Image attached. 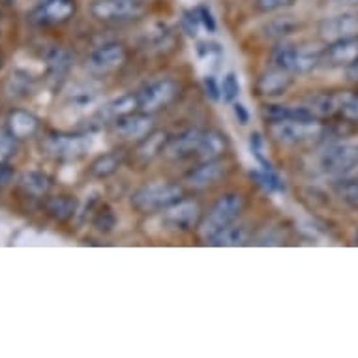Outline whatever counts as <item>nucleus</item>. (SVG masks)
<instances>
[{
  "label": "nucleus",
  "mask_w": 358,
  "mask_h": 358,
  "mask_svg": "<svg viewBox=\"0 0 358 358\" xmlns=\"http://www.w3.org/2000/svg\"><path fill=\"white\" fill-rule=\"evenodd\" d=\"M154 120L148 113H129L124 117L115 120V129L117 134L124 139L129 141H137V139H145V137L152 131Z\"/></svg>",
  "instance_id": "10"
},
{
  "label": "nucleus",
  "mask_w": 358,
  "mask_h": 358,
  "mask_svg": "<svg viewBox=\"0 0 358 358\" xmlns=\"http://www.w3.org/2000/svg\"><path fill=\"white\" fill-rule=\"evenodd\" d=\"M21 188L27 192L32 197H43V195H48L49 188H51V180H49L48 175H43L40 171H29V173H24L21 176Z\"/></svg>",
  "instance_id": "24"
},
{
  "label": "nucleus",
  "mask_w": 358,
  "mask_h": 358,
  "mask_svg": "<svg viewBox=\"0 0 358 358\" xmlns=\"http://www.w3.org/2000/svg\"><path fill=\"white\" fill-rule=\"evenodd\" d=\"M178 92H180V87L173 79H159V81L150 83L148 87L143 88L141 94L137 96L139 109H143L145 113L158 111L162 107L169 106L178 96Z\"/></svg>",
  "instance_id": "8"
},
{
  "label": "nucleus",
  "mask_w": 358,
  "mask_h": 358,
  "mask_svg": "<svg viewBox=\"0 0 358 358\" xmlns=\"http://www.w3.org/2000/svg\"><path fill=\"white\" fill-rule=\"evenodd\" d=\"M347 76L351 79H358V59L351 66H347Z\"/></svg>",
  "instance_id": "42"
},
{
  "label": "nucleus",
  "mask_w": 358,
  "mask_h": 358,
  "mask_svg": "<svg viewBox=\"0 0 358 358\" xmlns=\"http://www.w3.org/2000/svg\"><path fill=\"white\" fill-rule=\"evenodd\" d=\"M38 128H40V120L32 113L23 111V109L10 113V117H8V131L19 141L34 137Z\"/></svg>",
  "instance_id": "17"
},
{
  "label": "nucleus",
  "mask_w": 358,
  "mask_h": 358,
  "mask_svg": "<svg viewBox=\"0 0 358 358\" xmlns=\"http://www.w3.org/2000/svg\"><path fill=\"white\" fill-rule=\"evenodd\" d=\"M17 141L10 131H0V164H8L15 156Z\"/></svg>",
  "instance_id": "31"
},
{
  "label": "nucleus",
  "mask_w": 358,
  "mask_h": 358,
  "mask_svg": "<svg viewBox=\"0 0 358 358\" xmlns=\"http://www.w3.org/2000/svg\"><path fill=\"white\" fill-rule=\"evenodd\" d=\"M223 175H225V165L220 159H208V162H201V165L188 171L186 182L189 188L206 189L217 184Z\"/></svg>",
  "instance_id": "13"
},
{
  "label": "nucleus",
  "mask_w": 358,
  "mask_h": 358,
  "mask_svg": "<svg viewBox=\"0 0 358 358\" xmlns=\"http://www.w3.org/2000/svg\"><path fill=\"white\" fill-rule=\"evenodd\" d=\"M340 113L343 118L351 120V122H358V94H347L343 96V101L340 106Z\"/></svg>",
  "instance_id": "32"
},
{
  "label": "nucleus",
  "mask_w": 358,
  "mask_h": 358,
  "mask_svg": "<svg viewBox=\"0 0 358 358\" xmlns=\"http://www.w3.org/2000/svg\"><path fill=\"white\" fill-rule=\"evenodd\" d=\"M45 208H48V214L51 217L59 220V222H66V220H70L76 214L77 201L70 197V195H59V197L49 199Z\"/></svg>",
  "instance_id": "26"
},
{
  "label": "nucleus",
  "mask_w": 358,
  "mask_h": 358,
  "mask_svg": "<svg viewBox=\"0 0 358 358\" xmlns=\"http://www.w3.org/2000/svg\"><path fill=\"white\" fill-rule=\"evenodd\" d=\"M139 107V98L134 94H124L120 98H115L109 103L101 107L100 117L103 120H117V118L124 117V115H129V113H134Z\"/></svg>",
  "instance_id": "22"
},
{
  "label": "nucleus",
  "mask_w": 358,
  "mask_h": 358,
  "mask_svg": "<svg viewBox=\"0 0 358 358\" xmlns=\"http://www.w3.org/2000/svg\"><path fill=\"white\" fill-rule=\"evenodd\" d=\"M199 27H201V21H199V15H197V12H184L182 29L186 34L197 36V30H199Z\"/></svg>",
  "instance_id": "36"
},
{
  "label": "nucleus",
  "mask_w": 358,
  "mask_h": 358,
  "mask_svg": "<svg viewBox=\"0 0 358 358\" xmlns=\"http://www.w3.org/2000/svg\"><path fill=\"white\" fill-rule=\"evenodd\" d=\"M169 143V136L165 131H158V134H152V136H147L143 139V143L139 145V154H141L145 159H150L154 156H158L165 150Z\"/></svg>",
  "instance_id": "28"
},
{
  "label": "nucleus",
  "mask_w": 358,
  "mask_h": 358,
  "mask_svg": "<svg viewBox=\"0 0 358 358\" xmlns=\"http://www.w3.org/2000/svg\"><path fill=\"white\" fill-rule=\"evenodd\" d=\"M323 60V53L313 48H299V45H282L274 49L272 53V62L276 68L289 71L291 76H302L315 70L319 62Z\"/></svg>",
  "instance_id": "4"
},
{
  "label": "nucleus",
  "mask_w": 358,
  "mask_h": 358,
  "mask_svg": "<svg viewBox=\"0 0 358 358\" xmlns=\"http://www.w3.org/2000/svg\"><path fill=\"white\" fill-rule=\"evenodd\" d=\"M352 2H358V0H352Z\"/></svg>",
  "instance_id": "44"
},
{
  "label": "nucleus",
  "mask_w": 358,
  "mask_h": 358,
  "mask_svg": "<svg viewBox=\"0 0 358 358\" xmlns=\"http://www.w3.org/2000/svg\"><path fill=\"white\" fill-rule=\"evenodd\" d=\"M165 223L171 229L188 233V231L197 229L203 220V208L197 201L194 199H180L169 208H165L164 214Z\"/></svg>",
  "instance_id": "7"
},
{
  "label": "nucleus",
  "mask_w": 358,
  "mask_h": 358,
  "mask_svg": "<svg viewBox=\"0 0 358 358\" xmlns=\"http://www.w3.org/2000/svg\"><path fill=\"white\" fill-rule=\"evenodd\" d=\"M250 175L268 194H282V192H285V184H283L280 175L272 167H259V169L252 171Z\"/></svg>",
  "instance_id": "25"
},
{
  "label": "nucleus",
  "mask_w": 358,
  "mask_h": 358,
  "mask_svg": "<svg viewBox=\"0 0 358 358\" xmlns=\"http://www.w3.org/2000/svg\"><path fill=\"white\" fill-rule=\"evenodd\" d=\"M201 137H203V131H199V129H186L180 136L169 139L164 154L169 159H175V162L194 158L195 154H197Z\"/></svg>",
  "instance_id": "15"
},
{
  "label": "nucleus",
  "mask_w": 358,
  "mask_h": 358,
  "mask_svg": "<svg viewBox=\"0 0 358 358\" xmlns=\"http://www.w3.org/2000/svg\"><path fill=\"white\" fill-rule=\"evenodd\" d=\"M233 113H235L236 122L241 126H246L250 122V111L246 109V106H242L238 101H233Z\"/></svg>",
  "instance_id": "41"
},
{
  "label": "nucleus",
  "mask_w": 358,
  "mask_h": 358,
  "mask_svg": "<svg viewBox=\"0 0 358 358\" xmlns=\"http://www.w3.org/2000/svg\"><path fill=\"white\" fill-rule=\"evenodd\" d=\"M197 15H199L201 24H203L208 32H216V19H214V15H212V12L208 8L201 6L199 10H197Z\"/></svg>",
  "instance_id": "39"
},
{
  "label": "nucleus",
  "mask_w": 358,
  "mask_h": 358,
  "mask_svg": "<svg viewBox=\"0 0 358 358\" xmlns=\"http://www.w3.org/2000/svg\"><path fill=\"white\" fill-rule=\"evenodd\" d=\"M343 98L336 94H315L311 96L310 100H308V109H310L313 115L317 118H324V117H332L336 111H340V106Z\"/></svg>",
  "instance_id": "23"
},
{
  "label": "nucleus",
  "mask_w": 358,
  "mask_h": 358,
  "mask_svg": "<svg viewBox=\"0 0 358 358\" xmlns=\"http://www.w3.org/2000/svg\"><path fill=\"white\" fill-rule=\"evenodd\" d=\"M45 150L48 154L60 159H76L81 158L87 152V139L81 136H49L45 139Z\"/></svg>",
  "instance_id": "11"
},
{
  "label": "nucleus",
  "mask_w": 358,
  "mask_h": 358,
  "mask_svg": "<svg viewBox=\"0 0 358 358\" xmlns=\"http://www.w3.org/2000/svg\"><path fill=\"white\" fill-rule=\"evenodd\" d=\"M0 66H2V53H0Z\"/></svg>",
  "instance_id": "43"
},
{
  "label": "nucleus",
  "mask_w": 358,
  "mask_h": 358,
  "mask_svg": "<svg viewBox=\"0 0 358 358\" xmlns=\"http://www.w3.org/2000/svg\"><path fill=\"white\" fill-rule=\"evenodd\" d=\"M126 60V49L120 43H106L101 48L94 49L88 57V66L94 71L106 73V71L117 70Z\"/></svg>",
  "instance_id": "14"
},
{
  "label": "nucleus",
  "mask_w": 358,
  "mask_h": 358,
  "mask_svg": "<svg viewBox=\"0 0 358 358\" xmlns=\"http://www.w3.org/2000/svg\"><path fill=\"white\" fill-rule=\"evenodd\" d=\"M294 29V23L291 19H276V21H272L268 27H266V34L271 36V38H282V36L289 34L291 30Z\"/></svg>",
  "instance_id": "34"
},
{
  "label": "nucleus",
  "mask_w": 358,
  "mask_h": 358,
  "mask_svg": "<svg viewBox=\"0 0 358 358\" xmlns=\"http://www.w3.org/2000/svg\"><path fill=\"white\" fill-rule=\"evenodd\" d=\"M227 150V139L220 131H203L199 147H197V158L201 162H208V159H217L223 152Z\"/></svg>",
  "instance_id": "20"
},
{
  "label": "nucleus",
  "mask_w": 358,
  "mask_h": 358,
  "mask_svg": "<svg viewBox=\"0 0 358 358\" xmlns=\"http://www.w3.org/2000/svg\"><path fill=\"white\" fill-rule=\"evenodd\" d=\"M76 13L73 0H45L34 13V21L41 24L64 23Z\"/></svg>",
  "instance_id": "16"
},
{
  "label": "nucleus",
  "mask_w": 358,
  "mask_h": 358,
  "mask_svg": "<svg viewBox=\"0 0 358 358\" xmlns=\"http://www.w3.org/2000/svg\"><path fill=\"white\" fill-rule=\"evenodd\" d=\"M122 165V156L117 152L103 154L100 158L96 159L92 167H90V173L96 176V178H106V176H111L115 171Z\"/></svg>",
  "instance_id": "27"
},
{
  "label": "nucleus",
  "mask_w": 358,
  "mask_h": 358,
  "mask_svg": "<svg viewBox=\"0 0 358 358\" xmlns=\"http://www.w3.org/2000/svg\"><path fill=\"white\" fill-rule=\"evenodd\" d=\"M293 2L294 0H255V4L261 12H276V10H282Z\"/></svg>",
  "instance_id": "38"
},
{
  "label": "nucleus",
  "mask_w": 358,
  "mask_h": 358,
  "mask_svg": "<svg viewBox=\"0 0 358 358\" xmlns=\"http://www.w3.org/2000/svg\"><path fill=\"white\" fill-rule=\"evenodd\" d=\"M250 150L257 158L261 167H272L271 162H266V158L263 156V137H261L259 131H253L252 136H250Z\"/></svg>",
  "instance_id": "35"
},
{
  "label": "nucleus",
  "mask_w": 358,
  "mask_h": 358,
  "mask_svg": "<svg viewBox=\"0 0 358 358\" xmlns=\"http://www.w3.org/2000/svg\"><path fill=\"white\" fill-rule=\"evenodd\" d=\"M115 223H117V217H115V214L109 208L100 210L94 217V227L98 231H103V233H109L115 227Z\"/></svg>",
  "instance_id": "33"
},
{
  "label": "nucleus",
  "mask_w": 358,
  "mask_h": 358,
  "mask_svg": "<svg viewBox=\"0 0 358 358\" xmlns=\"http://www.w3.org/2000/svg\"><path fill=\"white\" fill-rule=\"evenodd\" d=\"M324 57L332 66H351L358 59V38L332 41Z\"/></svg>",
  "instance_id": "18"
},
{
  "label": "nucleus",
  "mask_w": 358,
  "mask_h": 358,
  "mask_svg": "<svg viewBox=\"0 0 358 358\" xmlns=\"http://www.w3.org/2000/svg\"><path fill=\"white\" fill-rule=\"evenodd\" d=\"M263 118L271 124L283 122V120H296V118H317L306 106H272L263 107Z\"/></svg>",
  "instance_id": "19"
},
{
  "label": "nucleus",
  "mask_w": 358,
  "mask_h": 358,
  "mask_svg": "<svg viewBox=\"0 0 358 358\" xmlns=\"http://www.w3.org/2000/svg\"><path fill=\"white\" fill-rule=\"evenodd\" d=\"M291 85H293L291 73L282 68H274V70L264 71L259 76L255 90L259 96H264V98H278V96L285 94Z\"/></svg>",
  "instance_id": "12"
},
{
  "label": "nucleus",
  "mask_w": 358,
  "mask_h": 358,
  "mask_svg": "<svg viewBox=\"0 0 358 358\" xmlns=\"http://www.w3.org/2000/svg\"><path fill=\"white\" fill-rule=\"evenodd\" d=\"M338 197H340L345 205L351 208H358V180L357 178H349V180H341L336 186Z\"/></svg>",
  "instance_id": "29"
},
{
  "label": "nucleus",
  "mask_w": 358,
  "mask_h": 358,
  "mask_svg": "<svg viewBox=\"0 0 358 358\" xmlns=\"http://www.w3.org/2000/svg\"><path fill=\"white\" fill-rule=\"evenodd\" d=\"M271 134L274 141L280 145H306L317 141L324 134V124L319 118H296V120H283V122L271 124Z\"/></svg>",
  "instance_id": "3"
},
{
  "label": "nucleus",
  "mask_w": 358,
  "mask_h": 358,
  "mask_svg": "<svg viewBox=\"0 0 358 358\" xmlns=\"http://www.w3.org/2000/svg\"><path fill=\"white\" fill-rule=\"evenodd\" d=\"M203 87H205L206 96H208L210 100L217 101L222 98V85L216 81V77L214 76H206L205 79H203Z\"/></svg>",
  "instance_id": "37"
},
{
  "label": "nucleus",
  "mask_w": 358,
  "mask_h": 358,
  "mask_svg": "<svg viewBox=\"0 0 358 358\" xmlns=\"http://www.w3.org/2000/svg\"><path fill=\"white\" fill-rule=\"evenodd\" d=\"M244 197L236 192H231V194L222 195L220 199L212 205V208L208 210V216L201 222V235L205 241L212 238L216 235L217 231H222L223 227H227L231 223H235L238 220V216L244 210Z\"/></svg>",
  "instance_id": "2"
},
{
  "label": "nucleus",
  "mask_w": 358,
  "mask_h": 358,
  "mask_svg": "<svg viewBox=\"0 0 358 358\" xmlns=\"http://www.w3.org/2000/svg\"><path fill=\"white\" fill-rule=\"evenodd\" d=\"M184 199V189L176 182H152L131 195V206L141 214H152L169 208Z\"/></svg>",
  "instance_id": "1"
},
{
  "label": "nucleus",
  "mask_w": 358,
  "mask_h": 358,
  "mask_svg": "<svg viewBox=\"0 0 358 358\" xmlns=\"http://www.w3.org/2000/svg\"><path fill=\"white\" fill-rule=\"evenodd\" d=\"M319 36L329 43L358 38V12H347L327 17L319 24Z\"/></svg>",
  "instance_id": "9"
},
{
  "label": "nucleus",
  "mask_w": 358,
  "mask_h": 358,
  "mask_svg": "<svg viewBox=\"0 0 358 358\" xmlns=\"http://www.w3.org/2000/svg\"><path fill=\"white\" fill-rule=\"evenodd\" d=\"M15 176V171L13 167H10L8 164H0V188H6L10 186Z\"/></svg>",
  "instance_id": "40"
},
{
  "label": "nucleus",
  "mask_w": 358,
  "mask_h": 358,
  "mask_svg": "<svg viewBox=\"0 0 358 358\" xmlns=\"http://www.w3.org/2000/svg\"><path fill=\"white\" fill-rule=\"evenodd\" d=\"M319 165L330 175H345L358 167V145L355 143H338L324 148L319 158Z\"/></svg>",
  "instance_id": "6"
},
{
  "label": "nucleus",
  "mask_w": 358,
  "mask_h": 358,
  "mask_svg": "<svg viewBox=\"0 0 358 358\" xmlns=\"http://www.w3.org/2000/svg\"><path fill=\"white\" fill-rule=\"evenodd\" d=\"M90 13L103 23H124L139 17L143 6L137 0H94L90 4Z\"/></svg>",
  "instance_id": "5"
},
{
  "label": "nucleus",
  "mask_w": 358,
  "mask_h": 358,
  "mask_svg": "<svg viewBox=\"0 0 358 358\" xmlns=\"http://www.w3.org/2000/svg\"><path fill=\"white\" fill-rule=\"evenodd\" d=\"M250 241V229H248L246 225H235V223H231L227 227H223L222 231H217L216 235L208 238V244L212 246H244L246 242Z\"/></svg>",
  "instance_id": "21"
},
{
  "label": "nucleus",
  "mask_w": 358,
  "mask_h": 358,
  "mask_svg": "<svg viewBox=\"0 0 358 358\" xmlns=\"http://www.w3.org/2000/svg\"><path fill=\"white\" fill-rule=\"evenodd\" d=\"M238 96H241V81H238L236 73L229 71L227 76L223 77L222 98H223V101L233 103V101H236V98H238Z\"/></svg>",
  "instance_id": "30"
}]
</instances>
